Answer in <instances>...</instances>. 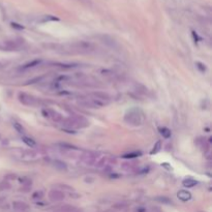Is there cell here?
<instances>
[{
    "label": "cell",
    "mask_w": 212,
    "mask_h": 212,
    "mask_svg": "<svg viewBox=\"0 0 212 212\" xmlns=\"http://www.w3.org/2000/svg\"><path fill=\"white\" fill-rule=\"evenodd\" d=\"M125 123L133 125V126H139L144 122V114L139 109H131L126 112L124 116Z\"/></svg>",
    "instance_id": "obj_1"
},
{
    "label": "cell",
    "mask_w": 212,
    "mask_h": 212,
    "mask_svg": "<svg viewBox=\"0 0 212 212\" xmlns=\"http://www.w3.org/2000/svg\"><path fill=\"white\" fill-rule=\"evenodd\" d=\"M19 100L22 104L28 107H38L39 104H42V101L39 100V98H36L33 95L25 93V92L19 93Z\"/></svg>",
    "instance_id": "obj_2"
},
{
    "label": "cell",
    "mask_w": 212,
    "mask_h": 212,
    "mask_svg": "<svg viewBox=\"0 0 212 212\" xmlns=\"http://www.w3.org/2000/svg\"><path fill=\"white\" fill-rule=\"evenodd\" d=\"M70 51L77 52V53H89V52L93 51V47L91 44L85 42H77L75 45H72V49Z\"/></svg>",
    "instance_id": "obj_3"
},
{
    "label": "cell",
    "mask_w": 212,
    "mask_h": 212,
    "mask_svg": "<svg viewBox=\"0 0 212 212\" xmlns=\"http://www.w3.org/2000/svg\"><path fill=\"white\" fill-rule=\"evenodd\" d=\"M81 161L86 166H93L95 165V161L97 159V156L93 152H84L80 156Z\"/></svg>",
    "instance_id": "obj_4"
},
{
    "label": "cell",
    "mask_w": 212,
    "mask_h": 212,
    "mask_svg": "<svg viewBox=\"0 0 212 212\" xmlns=\"http://www.w3.org/2000/svg\"><path fill=\"white\" fill-rule=\"evenodd\" d=\"M48 197H49V199H50V201H52V202H60L64 200L65 195H64V192L62 190L55 188V189H51L50 192H49Z\"/></svg>",
    "instance_id": "obj_5"
},
{
    "label": "cell",
    "mask_w": 212,
    "mask_h": 212,
    "mask_svg": "<svg viewBox=\"0 0 212 212\" xmlns=\"http://www.w3.org/2000/svg\"><path fill=\"white\" fill-rule=\"evenodd\" d=\"M42 114H44L45 117H48V118H51L52 120L55 121V122H61L62 121V115L59 114L58 112L54 111V110H51V109H44L42 110Z\"/></svg>",
    "instance_id": "obj_6"
},
{
    "label": "cell",
    "mask_w": 212,
    "mask_h": 212,
    "mask_svg": "<svg viewBox=\"0 0 212 212\" xmlns=\"http://www.w3.org/2000/svg\"><path fill=\"white\" fill-rule=\"evenodd\" d=\"M92 97H94L95 99L101 101V103H104V104H107L109 103L110 100V96L107 93H104V92H100V91H96V92H92L90 94Z\"/></svg>",
    "instance_id": "obj_7"
},
{
    "label": "cell",
    "mask_w": 212,
    "mask_h": 212,
    "mask_svg": "<svg viewBox=\"0 0 212 212\" xmlns=\"http://www.w3.org/2000/svg\"><path fill=\"white\" fill-rule=\"evenodd\" d=\"M13 208L15 209L16 211H19V212H25L29 209V206L28 204H26L25 202H22V201H15L13 202Z\"/></svg>",
    "instance_id": "obj_8"
},
{
    "label": "cell",
    "mask_w": 212,
    "mask_h": 212,
    "mask_svg": "<svg viewBox=\"0 0 212 212\" xmlns=\"http://www.w3.org/2000/svg\"><path fill=\"white\" fill-rule=\"evenodd\" d=\"M177 197L178 199L180 200V201L182 202H187L189 201L190 199H192V193L189 192H187V190H179V192H177Z\"/></svg>",
    "instance_id": "obj_9"
},
{
    "label": "cell",
    "mask_w": 212,
    "mask_h": 212,
    "mask_svg": "<svg viewBox=\"0 0 212 212\" xmlns=\"http://www.w3.org/2000/svg\"><path fill=\"white\" fill-rule=\"evenodd\" d=\"M52 164H53V167L55 169H57L58 171H64V172L67 171V166H66L65 162L62 161H59V159H54Z\"/></svg>",
    "instance_id": "obj_10"
},
{
    "label": "cell",
    "mask_w": 212,
    "mask_h": 212,
    "mask_svg": "<svg viewBox=\"0 0 212 212\" xmlns=\"http://www.w3.org/2000/svg\"><path fill=\"white\" fill-rule=\"evenodd\" d=\"M42 63V60L41 59H35V60H32L30 61V62L24 64V65L21 67V69H29V68H33V67H36L38 66L39 64Z\"/></svg>",
    "instance_id": "obj_11"
},
{
    "label": "cell",
    "mask_w": 212,
    "mask_h": 212,
    "mask_svg": "<svg viewBox=\"0 0 212 212\" xmlns=\"http://www.w3.org/2000/svg\"><path fill=\"white\" fill-rule=\"evenodd\" d=\"M182 184L186 188H192V187H195L198 184V181L196 179H192V178H186L182 181Z\"/></svg>",
    "instance_id": "obj_12"
},
{
    "label": "cell",
    "mask_w": 212,
    "mask_h": 212,
    "mask_svg": "<svg viewBox=\"0 0 212 212\" xmlns=\"http://www.w3.org/2000/svg\"><path fill=\"white\" fill-rule=\"evenodd\" d=\"M103 38H104V41H103V42H104V44L108 45L109 47H111V48H113V49H116V48H117L118 46H119V45L117 44V42H116L112 38H109V36H104Z\"/></svg>",
    "instance_id": "obj_13"
},
{
    "label": "cell",
    "mask_w": 212,
    "mask_h": 212,
    "mask_svg": "<svg viewBox=\"0 0 212 212\" xmlns=\"http://www.w3.org/2000/svg\"><path fill=\"white\" fill-rule=\"evenodd\" d=\"M22 141L24 143L26 144L27 146L30 147V148H34L36 146V142L35 140H33L32 138H29V137H26V136H23L22 137Z\"/></svg>",
    "instance_id": "obj_14"
},
{
    "label": "cell",
    "mask_w": 212,
    "mask_h": 212,
    "mask_svg": "<svg viewBox=\"0 0 212 212\" xmlns=\"http://www.w3.org/2000/svg\"><path fill=\"white\" fill-rule=\"evenodd\" d=\"M137 168V164L133 161H126L122 164V169L125 171H134Z\"/></svg>",
    "instance_id": "obj_15"
},
{
    "label": "cell",
    "mask_w": 212,
    "mask_h": 212,
    "mask_svg": "<svg viewBox=\"0 0 212 212\" xmlns=\"http://www.w3.org/2000/svg\"><path fill=\"white\" fill-rule=\"evenodd\" d=\"M159 134H161L162 138H165V139H169V138L172 136L171 130H169L168 127H161V130H159Z\"/></svg>",
    "instance_id": "obj_16"
},
{
    "label": "cell",
    "mask_w": 212,
    "mask_h": 212,
    "mask_svg": "<svg viewBox=\"0 0 212 212\" xmlns=\"http://www.w3.org/2000/svg\"><path fill=\"white\" fill-rule=\"evenodd\" d=\"M155 201H157L159 203H162V204H173V202H172V200H170L168 198V197H156V198H154Z\"/></svg>",
    "instance_id": "obj_17"
},
{
    "label": "cell",
    "mask_w": 212,
    "mask_h": 212,
    "mask_svg": "<svg viewBox=\"0 0 212 212\" xmlns=\"http://www.w3.org/2000/svg\"><path fill=\"white\" fill-rule=\"evenodd\" d=\"M161 148H162V146H161V141H157V142H156V143L154 144V146H153L152 150H151V151H150V154H151V155H153V154H156V153H157V152L161 151Z\"/></svg>",
    "instance_id": "obj_18"
},
{
    "label": "cell",
    "mask_w": 212,
    "mask_h": 212,
    "mask_svg": "<svg viewBox=\"0 0 212 212\" xmlns=\"http://www.w3.org/2000/svg\"><path fill=\"white\" fill-rule=\"evenodd\" d=\"M13 126H14L15 130H16V131H18L19 134H21V135H24V134H25V128H24V127L22 126V124L19 123V122H16V121H15L14 123H13Z\"/></svg>",
    "instance_id": "obj_19"
},
{
    "label": "cell",
    "mask_w": 212,
    "mask_h": 212,
    "mask_svg": "<svg viewBox=\"0 0 212 212\" xmlns=\"http://www.w3.org/2000/svg\"><path fill=\"white\" fill-rule=\"evenodd\" d=\"M127 207H128L127 203H124V202L116 203V204L113 205V208L116 209V210H124V209H126Z\"/></svg>",
    "instance_id": "obj_20"
},
{
    "label": "cell",
    "mask_w": 212,
    "mask_h": 212,
    "mask_svg": "<svg viewBox=\"0 0 212 212\" xmlns=\"http://www.w3.org/2000/svg\"><path fill=\"white\" fill-rule=\"evenodd\" d=\"M44 196H45L44 190H36V192H33L32 200H42L44 198Z\"/></svg>",
    "instance_id": "obj_21"
},
{
    "label": "cell",
    "mask_w": 212,
    "mask_h": 212,
    "mask_svg": "<svg viewBox=\"0 0 212 212\" xmlns=\"http://www.w3.org/2000/svg\"><path fill=\"white\" fill-rule=\"evenodd\" d=\"M57 187H59V189L60 190H67V192H73V187H72V186H69V185H66V184H57L56 185Z\"/></svg>",
    "instance_id": "obj_22"
},
{
    "label": "cell",
    "mask_w": 212,
    "mask_h": 212,
    "mask_svg": "<svg viewBox=\"0 0 212 212\" xmlns=\"http://www.w3.org/2000/svg\"><path fill=\"white\" fill-rule=\"evenodd\" d=\"M141 155V152L140 151H135V152H130V153H126V154H124L122 157L124 158H135L137 157V156H140Z\"/></svg>",
    "instance_id": "obj_23"
},
{
    "label": "cell",
    "mask_w": 212,
    "mask_h": 212,
    "mask_svg": "<svg viewBox=\"0 0 212 212\" xmlns=\"http://www.w3.org/2000/svg\"><path fill=\"white\" fill-rule=\"evenodd\" d=\"M196 66H197V68H198L201 73H205L206 70H207V68H206V66H205V64L202 63V62H196Z\"/></svg>",
    "instance_id": "obj_24"
},
{
    "label": "cell",
    "mask_w": 212,
    "mask_h": 212,
    "mask_svg": "<svg viewBox=\"0 0 212 212\" xmlns=\"http://www.w3.org/2000/svg\"><path fill=\"white\" fill-rule=\"evenodd\" d=\"M8 188H11V184L8 183L7 180H4V181H2V182L0 183V189H1V190L8 189Z\"/></svg>",
    "instance_id": "obj_25"
},
{
    "label": "cell",
    "mask_w": 212,
    "mask_h": 212,
    "mask_svg": "<svg viewBox=\"0 0 212 212\" xmlns=\"http://www.w3.org/2000/svg\"><path fill=\"white\" fill-rule=\"evenodd\" d=\"M136 212H147V210L145 207H138L136 209Z\"/></svg>",
    "instance_id": "obj_26"
},
{
    "label": "cell",
    "mask_w": 212,
    "mask_h": 212,
    "mask_svg": "<svg viewBox=\"0 0 212 212\" xmlns=\"http://www.w3.org/2000/svg\"><path fill=\"white\" fill-rule=\"evenodd\" d=\"M11 26H13V27H16L17 29H23V26L18 25L17 23H11Z\"/></svg>",
    "instance_id": "obj_27"
}]
</instances>
